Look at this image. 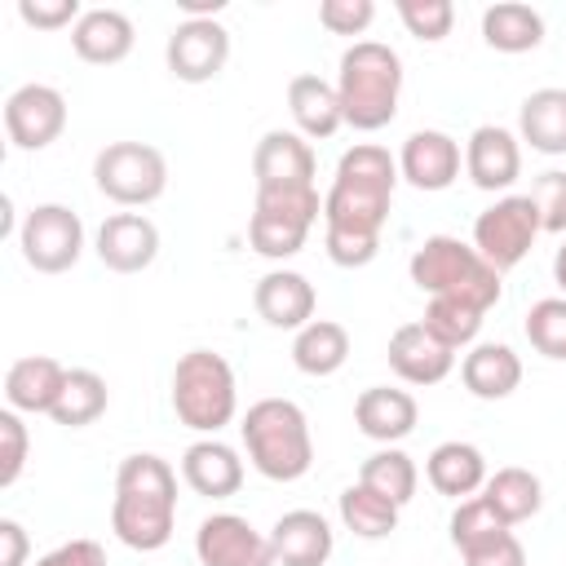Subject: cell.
I'll return each mask as SVG.
<instances>
[{"label": "cell", "mask_w": 566, "mask_h": 566, "mask_svg": "<svg viewBox=\"0 0 566 566\" xmlns=\"http://www.w3.org/2000/svg\"><path fill=\"white\" fill-rule=\"evenodd\" d=\"M27 451H31V433L22 424V411L4 407L0 411V486H13L22 478Z\"/></svg>", "instance_id": "cell-38"}, {"label": "cell", "mask_w": 566, "mask_h": 566, "mask_svg": "<svg viewBox=\"0 0 566 566\" xmlns=\"http://www.w3.org/2000/svg\"><path fill=\"white\" fill-rule=\"evenodd\" d=\"M314 172H318L314 146L292 128H270L252 150L256 190H305L314 186Z\"/></svg>", "instance_id": "cell-13"}, {"label": "cell", "mask_w": 566, "mask_h": 566, "mask_svg": "<svg viewBox=\"0 0 566 566\" xmlns=\"http://www.w3.org/2000/svg\"><path fill=\"white\" fill-rule=\"evenodd\" d=\"M199 566H279L270 535H261L239 513H208L195 531Z\"/></svg>", "instance_id": "cell-11"}, {"label": "cell", "mask_w": 566, "mask_h": 566, "mask_svg": "<svg viewBox=\"0 0 566 566\" xmlns=\"http://www.w3.org/2000/svg\"><path fill=\"white\" fill-rule=\"evenodd\" d=\"M526 340L553 358V363H566V296H539L531 310H526Z\"/></svg>", "instance_id": "cell-35"}, {"label": "cell", "mask_w": 566, "mask_h": 566, "mask_svg": "<svg viewBox=\"0 0 566 566\" xmlns=\"http://www.w3.org/2000/svg\"><path fill=\"white\" fill-rule=\"evenodd\" d=\"M553 283H557L562 296H566V239H562V248L553 252Z\"/></svg>", "instance_id": "cell-45"}, {"label": "cell", "mask_w": 566, "mask_h": 566, "mask_svg": "<svg viewBox=\"0 0 566 566\" xmlns=\"http://www.w3.org/2000/svg\"><path fill=\"white\" fill-rule=\"evenodd\" d=\"M31 539L18 517H0V566H27Z\"/></svg>", "instance_id": "cell-43"}, {"label": "cell", "mask_w": 566, "mask_h": 566, "mask_svg": "<svg viewBox=\"0 0 566 566\" xmlns=\"http://www.w3.org/2000/svg\"><path fill=\"white\" fill-rule=\"evenodd\" d=\"M424 478H429V486H433L438 495H447V500H473V495L486 486L491 473H486V455H482L473 442L451 438V442H438V447L429 451Z\"/></svg>", "instance_id": "cell-25"}, {"label": "cell", "mask_w": 566, "mask_h": 566, "mask_svg": "<svg viewBox=\"0 0 566 566\" xmlns=\"http://www.w3.org/2000/svg\"><path fill=\"white\" fill-rule=\"evenodd\" d=\"M411 283L429 296H451V301H469L478 305L482 314L500 305L504 296V283H500V270L482 261V252L455 234H429L416 252H411V265H407Z\"/></svg>", "instance_id": "cell-5"}, {"label": "cell", "mask_w": 566, "mask_h": 566, "mask_svg": "<svg viewBox=\"0 0 566 566\" xmlns=\"http://www.w3.org/2000/svg\"><path fill=\"white\" fill-rule=\"evenodd\" d=\"M252 305H256V314L270 323V327H279V332H301L305 323H314V305H318V296H314V283L301 274V270H265L261 279H256V287H252Z\"/></svg>", "instance_id": "cell-17"}, {"label": "cell", "mask_w": 566, "mask_h": 566, "mask_svg": "<svg viewBox=\"0 0 566 566\" xmlns=\"http://www.w3.org/2000/svg\"><path fill=\"white\" fill-rule=\"evenodd\" d=\"M93 186L119 208H146L168 190V159L150 142H111L93 155Z\"/></svg>", "instance_id": "cell-7"}, {"label": "cell", "mask_w": 566, "mask_h": 566, "mask_svg": "<svg viewBox=\"0 0 566 566\" xmlns=\"http://www.w3.org/2000/svg\"><path fill=\"white\" fill-rule=\"evenodd\" d=\"M93 252H97V261L106 270L137 274V270H146L159 256V230H155V221L146 212H111L97 226Z\"/></svg>", "instance_id": "cell-14"}, {"label": "cell", "mask_w": 566, "mask_h": 566, "mask_svg": "<svg viewBox=\"0 0 566 566\" xmlns=\"http://www.w3.org/2000/svg\"><path fill=\"white\" fill-rule=\"evenodd\" d=\"M460 142L442 128H416L398 150V177L416 190H447L460 177Z\"/></svg>", "instance_id": "cell-16"}, {"label": "cell", "mask_w": 566, "mask_h": 566, "mask_svg": "<svg viewBox=\"0 0 566 566\" xmlns=\"http://www.w3.org/2000/svg\"><path fill=\"white\" fill-rule=\"evenodd\" d=\"M464 172L478 190H509L522 177V137L500 124H478L464 142Z\"/></svg>", "instance_id": "cell-15"}, {"label": "cell", "mask_w": 566, "mask_h": 566, "mask_svg": "<svg viewBox=\"0 0 566 566\" xmlns=\"http://www.w3.org/2000/svg\"><path fill=\"white\" fill-rule=\"evenodd\" d=\"M531 199L539 208V226L544 234H562L566 239V172L562 168H548L531 181Z\"/></svg>", "instance_id": "cell-39"}, {"label": "cell", "mask_w": 566, "mask_h": 566, "mask_svg": "<svg viewBox=\"0 0 566 566\" xmlns=\"http://www.w3.org/2000/svg\"><path fill=\"white\" fill-rule=\"evenodd\" d=\"M376 18V4L371 0H323L318 4V22L332 31V35H363Z\"/></svg>", "instance_id": "cell-40"}, {"label": "cell", "mask_w": 566, "mask_h": 566, "mask_svg": "<svg viewBox=\"0 0 566 566\" xmlns=\"http://www.w3.org/2000/svg\"><path fill=\"white\" fill-rule=\"evenodd\" d=\"M482 500L495 509V517H500L504 526H517V522H526V517L539 513V504H544V482H539L531 469H522V464H504V469H495V473L486 478Z\"/></svg>", "instance_id": "cell-29"}, {"label": "cell", "mask_w": 566, "mask_h": 566, "mask_svg": "<svg viewBox=\"0 0 566 566\" xmlns=\"http://www.w3.org/2000/svg\"><path fill=\"white\" fill-rule=\"evenodd\" d=\"M539 234H544V226H539V208L531 195H500L491 208H482L473 217V248L500 274L522 265Z\"/></svg>", "instance_id": "cell-8"}, {"label": "cell", "mask_w": 566, "mask_h": 566, "mask_svg": "<svg viewBox=\"0 0 566 566\" xmlns=\"http://www.w3.org/2000/svg\"><path fill=\"white\" fill-rule=\"evenodd\" d=\"M181 478H186V486H190L195 495H203V500H230V495H239V486H243V460H239V451H234L230 442H221V438H199V442H190L186 455H181Z\"/></svg>", "instance_id": "cell-20"}, {"label": "cell", "mask_w": 566, "mask_h": 566, "mask_svg": "<svg viewBox=\"0 0 566 566\" xmlns=\"http://www.w3.org/2000/svg\"><path fill=\"white\" fill-rule=\"evenodd\" d=\"M172 411L186 429L217 438L239 411L234 367L217 349H186L172 367Z\"/></svg>", "instance_id": "cell-6"}, {"label": "cell", "mask_w": 566, "mask_h": 566, "mask_svg": "<svg viewBox=\"0 0 566 566\" xmlns=\"http://www.w3.org/2000/svg\"><path fill=\"white\" fill-rule=\"evenodd\" d=\"M482 310L478 305H469V301H451V296H429V305H424V327L442 340V345H451V349H464V345H473L478 340V332H482Z\"/></svg>", "instance_id": "cell-34"}, {"label": "cell", "mask_w": 566, "mask_h": 566, "mask_svg": "<svg viewBox=\"0 0 566 566\" xmlns=\"http://www.w3.org/2000/svg\"><path fill=\"white\" fill-rule=\"evenodd\" d=\"M336 513L345 522V531H354L358 539H385L394 526H398V504L376 495L371 486L363 482H349L340 495H336Z\"/></svg>", "instance_id": "cell-31"}, {"label": "cell", "mask_w": 566, "mask_h": 566, "mask_svg": "<svg viewBox=\"0 0 566 566\" xmlns=\"http://www.w3.org/2000/svg\"><path fill=\"white\" fill-rule=\"evenodd\" d=\"M0 230H4V234L13 230V199H9V195L0 199Z\"/></svg>", "instance_id": "cell-46"}, {"label": "cell", "mask_w": 566, "mask_h": 566, "mask_svg": "<svg viewBox=\"0 0 566 566\" xmlns=\"http://www.w3.org/2000/svg\"><path fill=\"white\" fill-rule=\"evenodd\" d=\"M394 9H398V18H402L407 35H416V40H424V44L447 40L451 27H455V4H451V0H398Z\"/></svg>", "instance_id": "cell-36"}, {"label": "cell", "mask_w": 566, "mask_h": 566, "mask_svg": "<svg viewBox=\"0 0 566 566\" xmlns=\"http://www.w3.org/2000/svg\"><path fill=\"white\" fill-rule=\"evenodd\" d=\"M402 93V57L380 40H354L336 66V97L345 124L358 133H376L398 115Z\"/></svg>", "instance_id": "cell-3"}, {"label": "cell", "mask_w": 566, "mask_h": 566, "mask_svg": "<svg viewBox=\"0 0 566 566\" xmlns=\"http://www.w3.org/2000/svg\"><path fill=\"white\" fill-rule=\"evenodd\" d=\"M66 128V97L53 84H22L4 102V133L18 150H44Z\"/></svg>", "instance_id": "cell-12"}, {"label": "cell", "mask_w": 566, "mask_h": 566, "mask_svg": "<svg viewBox=\"0 0 566 566\" xmlns=\"http://www.w3.org/2000/svg\"><path fill=\"white\" fill-rule=\"evenodd\" d=\"M66 371L57 358L49 354H27L18 363H9L4 371V402L13 411H27V416H49L62 398V385H66Z\"/></svg>", "instance_id": "cell-22"}, {"label": "cell", "mask_w": 566, "mask_h": 566, "mask_svg": "<svg viewBox=\"0 0 566 566\" xmlns=\"http://www.w3.org/2000/svg\"><path fill=\"white\" fill-rule=\"evenodd\" d=\"M186 18H217L226 9V0H177Z\"/></svg>", "instance_id": "cell-44"}, {"label": "cell", "mask_w": 566, "mask_h": 566, "mask_svg": "<svg viewBox=\"0 0 566 566\" xmlns=\"http://www.w3.org/2000/svg\"><path fill=\"white\" fill-rule=\"evenodd\" d=\"M164 62L181 84H208L230 62V31L217 18H186L164 44Z\"/></svg>", "instance_id": "cell-10"}, {"label": "cell", "mask_w": 566, "mask_h": 566, "mask_svg": "<svg viewBox=\"0 0 566 566\" xmlns=\"http://www.w3.org/2000/svg\"><path fill=\"white\" fill-rule=\"evenodd\" d=\"M517 137L539 155H566V88L548 84L526 93L517 111Z\"/></svg>", "instance_id": "cell-27"}, {"label": "cell", "mask_w": 566, "mask_h": 566, "mask_svg": "<svg viewBox=\"0 0 566 566\" xmlns=\"http://www.w3.org/2000/svg\"><path fill=\"white\" fill-rule=\"evenodd\" d=\"M389 367L402 385H438L451 376L455 367V349L442 345L420 318L416 323H402L394 336H389Z\"/></svg>", "instance_id": "cell-18"}, {"label": "cell", "mask_w": 566, "mask_h": 566, "mask_svg": "<svg viewBox=\"0 0 566 566\" xmlns=\"http://www.w3.org/2000/svg\"><path fill=\"white\" fill-rule=\"evenodd\" d=\"M394 186H398V159L376 142H354L336 159V177L323 199V248L332 265L358 270L376 261Z\"/></svg>", "instance_id": "cell-1"}, {"label": "cell", "mask_w": 566, "mask_h": 566, "mask_svg": "<svg viewBox=\"0 0 566 566\" xmlns=\"http://www.w3.org/2000/svg\"><path fill=\"white\" fill-rule=\"evenodd\" d=\"M18 18L27 27L57 31V27H75L84 18V9H80V0H18Z\"/></svg>", "instance_id": "cell-41"}, {"label": "cell", "mask_w": 566, "mask_h": 566, "mask_svg": "<svg viewBox=\"0 0 566 566\" xmlns=\"http://www.w3.org/2000/svg\"><path fill=\"white\" fill-rule=\"evenodd\" d=\"M420 420V407L407 389H394V385H367L358 398H354V424L363 438L380 442V447H394L402 438H411Z\"/></svg>", "instance_id": "cell-19"}, {"label": "cell", "mask_w": 566, "mask_h": 566, "mask_svg": "<svg viewBox=\"0 0 566 566\" xmlns=\"http://www.w3.org/2000/svg\"><path fill=\"white\" fill-rule=\"evenodd\" d=\"M22 261L40 274H62L84 252V221L66 203H35L18 226Z\"/></svg>", "instance_id": "cell-9"}, {"label": "cell", "mask_w": 566, "mask_h": 566, "mask_svg": "<svg viewBox=\"0 0 566 566\" xmlns=\"http://www.w3.org/2000/svg\"><path fill=\"white\" fill-rule=\"evenodd\" d=\"M270 544H274L279 566H323L336 548V531L314 509H287L270 526Z\"/></svg>", "instance_id": "cell-21"}, {"label": "cell", "mask_w": 566, "mask_h": 566, "mask_svg": "<svg viewBox=\"0 0 566 566\" xmlns=\"http://www.w3.org/2000/svg\"><path fill=\"white\" fill-rule=\"evenodd\" d=\"M35 566H106V548L97 539H66L53 553H44Z\"/></svg>", "instance_id": "cell-42"}, {"label": "cell", "mask_w": 566, "mask_h": 566, "mask_svg": "<svg viewBox=\"0 0 566 566\" xmlns=\"http://www.w3.org/2000/svg\"><path fill=\"white\" fill-rule=\"evenodd\" d=\"M177 526V473L155 451H133L115 469L111 531L133 553H159Z\"/></svg>", "instance_id": "cell-2"}, {"label": "cell", "mask_w": 566, "mask_h": 566, "mask_svg": "<svg viewBox=\"0 0 566 566\" xmlns=\"http://www.w3.org/2000/svg\"><path fill=\"white\" fill-rule=\"evenodd\" d=\"M349 358V332L336 318H314L292 336V363L305 376H336Z\"/></svg>", "instance_id": "cell-30"}, {"label": "cell", "mask_w": 566, "mask_h": 566, "mask_svg": "<svg viewBox=\"0 0 566 566\" xmlns=\"http://www.w3.org/2000/svg\"><path fill=\"white\" fill-rule=\"evenodd\" d=\"M358 482L402 509V504L416 495V486H420V469H416V460H411L402 447H380V451H371V455L363 460Z\"/></svg>", "instance_id": "cell-33"}, {"label": "cell", "mask_w": 566, "mask_h": 566, "mask_svg": "<svg viewBox=\"0 0 566 566\" xmlns=\"http://www.w3.org/2000/svg\"><path fill=\"white\" fill-rule=\"evenodd\" d=\"M455 553L464 557V566H526V548L513 535V526H495V531L460 544Z\"/></svg>", "instance_id": "cell-37"}, {"label": "cell", "mask_w": 566, "mask_h": 566, "mask_svg": "<svg viewBox=\"0 0 566 566\" xmlns=\"http://www.w3.org/2000/svg\"><path fill=\"white\" fill-rule=\"evenodd\" d=\"M287 111H292L296 133H301L305 142H327V137L345 124L336 84H327V80L314 75V71H301V75L287 80Z\"/></svg>", "instance_id": "cell-24"}, {"label": "cell", "mask_w": 566, "mask_h": 566, "mask_svg": "<svg viewBox=\"0 0 566 566\" xmlns=\"http://www.w3.org/2000/svg\"><path fill=\"white\" fill-rule=\"evenodd\" d=\"M482 40L495 53H531L544 44V18L539 9L522 0H500L482 9Z\"/></svg>", "instance_id": "cell-28"}, {"label": "cell", "mask_w": 566, "mask_h": 566, "mask_svg": "<svg viewBox=\"0 0 566 566\" xmlns=\"http://www.w3.org/2000/svg\"><path fill=\"white\" fill-rule=\"evenodd\" d=\"M133 18L119 9H84V18L71 27V49L88 66H115L133 53Z\"/></svg>", "instance_id": "cell-23"}, {"label": "cell", "mask_w": 566, "mask_h": 566, "mask_svg": "<svg viewBox=\"0 0 566 566\" xmlns=\"http://www.w3.org/2000/svg\"><path fill=\"white\" fill-rule=\"evenodd\" d=\"M106 402H111L106 380L93 367H71L66 371V385H62V398H57V407L49 416H53V424L84 429V424H93L106 411Z\"/></svg>", "instance_id": "cell-32"}, {"label": "cell", "mask_w": 566, "mask_h": 566, "mask_svg": "<svg viewBox=\"0 0 566 566\" xmlns=\"http://www.w3.org/2000/svg\"><path fill=\"white\" fill-rule=\"evenodd\" d=\"M460 380H464V389H469L473 398L500 402V398H509V394L522 385V358H517L513 345H504V340H482V345H473V349L464 354Z\"/></svg>", "instance_id": "cell-26"}, {"label": "cell", "mask_w": 566, "mask_h": 566, "mask_svg": "<svg viewBox=\"0 0 566 566\" xmlns=\"http://www.w3.org/2000/svg\"><path fill=\"white\" fill-rule=\"evenodd\" d=\"M252 469L270 482H296L314 464L310 420L292 398H256L239 424Z\"/></svg>", "instance_id": "cell-4"}]
</instances>
